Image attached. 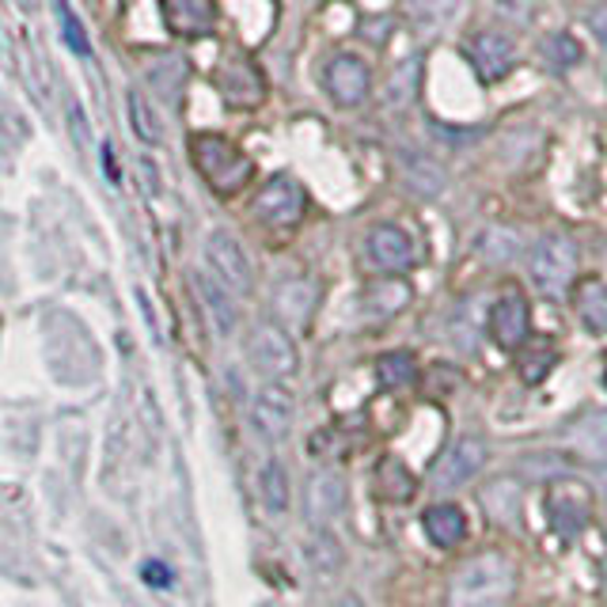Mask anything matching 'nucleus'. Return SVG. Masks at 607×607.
<instances>
[{
  "instance_id": "nucleus-1",
  "label": "nucleus",
  "mask_w": 607,
  "mask_h": 607,
  "mask_svg": "<svg viewBox=\"0 0 607 607\" xmlns=\"http://www.w3.org/2000/svg\"><path fill=\"white\" fill-rule=\"evenodd\" d=\"M517 593V566L509 554L483 551L452 574L444 604L448 607H506Z\"/></svg>"
},
{
  "instance_id": "nucleus-2",
  "label": "nucleus",
  "mask_w": 607,
  "mask_h": 607,
  "mask_svg": "<svg viewBox=\"0 0 607 607\" xmlns=\"http://www.w3.org/2000/svg\"><path fill=\"white\" fill-rule=\"evenodd\" d=\"M577 267H581V251L577 239L566 232H551L543 236L540 243L532 247V259H528V270H532V281L543 296L559 301V296L574 293L577 285Z\"/></svg>"
},
{
  "instance_id": "nucleus-3",
  "label": "nucleus",
  "mask_w": 607,
  "mask_h": 607,
  "mask_svg": "<svg viewBox=\"0 0 607 607\" xmlns=\"http://www.w3.org/2000/svg\"><path fill=\"white\" fill-rule=\"evenodd\" d=\"M543 512H546V524L559 540H577L593 528L596 520V494L588 483L581 478H554L546 486V498H543Z\"/></svg>"
},
{
  "instance_id": "nucleus-4",
  "label": "nucleus",
  "mask_w": 607,
  "mask_h": 607,
  "mask_svg": "<svg viewBox=\"0 0 607 607\" xmlns=\"http://www.w3.org/2000/svg\"><path fill=\"white\" fill-rule=\"evenodd\" d=\"M191 152H194V164H198V171L209 178V186L217 194H236L251 183L254 164L236 149L232 141H225V137H217V133L194 137Z\"/></svg>"
},
{
  "instance_id": "nucleus-5",
  "label": "nucleus",
  "mask_w": 607,
  "mask_h": 607,
  "mask_svg": "<svg viewBox=\"0 0 607 607\" xmlns=\"http://www.w3.org/2000/svg\"><path fill=\"white\" fill-rule=\"evenodd\" d=\"M486 335L506 354H520L532 342V304L520 289H506L498 301L490 304L486 315Z\"/></svg>"
},
{
  "instance_id": "nucleus-6",
  "label": "nucleus",
  "mask_w": 607,
  "mask_h": 607,
  "mask_svg": "<svg viewBox=\"0 0 607 607\" xmlns=\"http://www.w3.org/2000/svg\"><path fill=\"white\" fill-rule=\"evenodd\" d=\"M486 456H490V452H486V441L478 437V433L456 437L448 448H444V456L437 464H433V475H430L433 490L452 494V490H459V486H467L486 467Z\"/></svg>"
},
{
  "instance_id": "nucleus-7",
  "label": "nucleus",
  "mask_w": 607,
  "mask_h": 607,
  "mask_svg": "<svg viewBox=\"0 0 607 607\" xmlns=\"http://www.w3.org/2000/svg\"><path fill=\"white\" fill-rule=\"evenodd\" d=\"M247 357H251V365L259 369L262 376H270L273 383L289 380L296 369H301V354H296V342L285 335L281 327H273V323H262L259 330L247 342Z\"/></svg>"
},
{
  "instance_id": "nucleus-8",
  "label": "nucleus",
  "mask_w": 607,
  "mask_h": 607,
  "mask_svg": "<svg viewBox=\"0 0 607 607\" xmlns=\"http://www.w3.org/2000/svg\"><path fill=\"white\" fill-rule=\"evenodd\" d=\"M205 262H209L213 278L228 289V293H251L254 285V270H251V259H247L243 243L232 236V232H209L205 239Z\"/></svg>"
},
{
  "instance_id": "nucleus-9",
  "label": "nucleus",
  "mask_w": 607,
  "mask_h": 607,
  "mask_svg": "<svg viewBox=\"0 0 607 607\" xmlns=\"http://www.w3.org/2000/svg\"><path fill=\"white\" fill-rule=\"evenodd\" d=\"M467 62H471L475 76L483 84H498L517 68V42L501 31H478L475 39H467Z\"/></svg>"
},
{
  "instance_id": "nucleus-10",
  "label": "nucleus",
  "mask_w": 607,
  "mask_h": 607,
  "mask_svg": "<svg viewBox=\"0 0 607 607\" xmlns=\"http://www.w3.org/2000/svg\"><path fill=\"white\" fill-rule=\"evenodd\" d=\"M304 209H307V194L293 175H273L259 191V198H254V213H259L267 225H281V228L296 225V220L304 217Z\"/></svg>"
},
{
  "instance_id": "nucleus-11",
  "label": "nucleus",
  "mask_w": 607,
  "mask_h": 607,
  "mask_svg": "<svg viewBox=\"0 0 607 607\" xmlns=\"http://www.w3.org/2000/svg\"><path fill=\"white\" fill-rule=\"evenodd\" d=\"M365 251H369V262L383 273H407L418 262V247L414 236L399 225H376L365 236Z\"/></svg>"
},
{
  "instance_id": "nucleus-12",
  "label": "nucleus",
  "mask_w": 607,
  "mask_h": 607,
  "mask_svg": "<svg viewBox=\"0 0 607 607\" xmlns=\"http://www.w3.org/2000/svg\"><path fill=\"white\" fill-rule=\"evenodd\" d=\"M296 418V399L285 383H267L251 403V422L259 430V437L267 441H285Z\"/></svg>"
},
{
  "instance_id": "nucleus-13",
  "label": "nucleus",
  "mask_w": 607,
  "mask_h": 607,
  "mask_svg": "<svg viewBox=\"0 0 607 607\" xmlns=\"http://www.w3.org/2000/svg\"><path fill=\"white\" fill-rule=\"evenodd\" d=\"M327 91L338 107H361L372 91V73L357 54H338L327 65Z\"/></svg>"
},
{
  "instance_id": "nucleus-14",
  "label": "nucleus",
  "mask_w": 607,
  "mask_h": 607,
  "mask_svg": "<svg viewBox=\"0 0 607 607\" xmlns=\"http://www.w3.org/2000/svg\"><path fill=\"white\" fill-rule=\"evenodd\" d=\"M217 84L232 107H259V102L267 99V80H262V73L247 62V57H236V62L220 68Z\"/></svg>"
},
{
  "instance_id": "nucleus-15",
  "label": "nucleus",
  "mask_w": 607,
  "mask_h": 607,
  "mask_svg": "<svg viewBox=\"0 0 607 607\" xmlns=\"http://www.w3.org/2000/svg\"><path fill=\"white\" fill-rule=\"evenodd\" d=\"M422 532L433 546L452 551V546H459L467 540V512L459 506H452V501H437V506H430L422 512Z\"/></svg>"
},
{
  "instance_id": "nucleus-16",
  "label": "nucleus",
  "mask_w": 607,
  "mask_h": 607,
  "mask_svg": "<svg viewBox=\"0 0 607 607\" xmlns=\"http://www.w3.org/2000/svg\"><path fill=\"white\" fill-rule=\"evenodd\" d=\"M164 8V20L175 34H186V39H198V34H209L217 28V4L213 0H160Z\"/></svg>"
},
{
  "instance_id": "nucleus-17",
  "label": "nucleus",
  "mask_w": 607,
  "mask_h": 607,
  "mask_svg": "<svg viewBox=\"0 0 607 607\" xmlns=\"http://www.w3.org/2000/svg\"><path fill=\"white\" fill-rule=\"evenodd\" d=\"M574 312L588 335H607V281L581 278L574 285Z\"/></svg>"
},
{
  "instance_id": "nucleus-18",
  "label": "nucleus",
  "mask_w": 607,
  "mask_h": 607,
  "mask_svg": "<svg viewBox=\"0 0 607 607\" xmlns=\"http://www.w3.org/2000/svg\"><path fill=\"white\" fill-rule=\"evenodd\" d=\"M342 506H346V483H342V475L335 471L312 475V483H307V517L327 524V520L338 517Z\"/></svg>"
},
{
  "instance_id": "nucleus-19",
  "label": "nucleus",
  "mask_w": 607,
  "mask_h": 607,
  "mask_svg": "<svg viewBox=\"0 0 607 607\" xmlns=\"http://www.w3.org/2000/svg\"><path fill=\"white\" fill-rule=\"evenodd\" d=\"M194 289H198L205 312H209V319L217 323L220 335H232V330H236V319H239L232 293H228V289L220 285L217 278H209V273H198V278H194Z\"/></svg>"
},
{
  "instance_id": "nucleus-20",
  "label": "nucleus",
  "mask_w": 607,
  "mask_h": 607,
  "mask_svg": "<svg viewBox=\"0 0 607 607\" xmlns=\"http://www.w3.org/2000/svg\"><path fill=\"white\" fill-rule=\"evenodd\" d=\"M414 486L418 483L403 459H395V456L380 459V467H376V494H380L383 501H391V506H407V501L414 498Z\"/></svg>"
},
{
  "instance_id": "nucleus-21",
  "label": "nucleus",
  "mask_w": 607,
  "mask_h": 607,
  "mask_svg": "<svg viewBox=\"0 0 607 607\" xmlns=\"http://www.w3.org/2000/svg\"><path fill=\"white\" fill-rule=\"evenodd\" d=\"M126 110H130L133 133L141 137L144 144H160V141H164V122H160L156 107L144 99V91H130V96H126Z\"/></svg>"
},
{
  "instance_id": "nucleus-22",
  "label": "nucleus",
  "mask_w": 607,
  "mask_h": 607,
  "mask_svg": "<svg viewBox=\"0 0 607 607\" xmlns=\"http://www.w3.org/2000/svg\"><path fill=\"white\" fill-rule=\"evenodd\" d=\"M259 498L270 512L289 509V471L281 459H267L259 471Z\"/></svg>"
},
{
  "instance_id": "nucleus-23",
  "label": "nucleus",
  "mask_w": 607,
  "mask_h": 607,
  "mask_svg": "<svg viewBox=\"0 0 607 607\" xmlns=\"http://www.w3.org/2000/svg\"><path fill=\"white\" fill-rule=\"evenodd\" d=\"M418 376V361L414 354H407V349H391V354L376 357V380H380V388H407V383H414Z\"/></svg>"
},
{
  "instance_id": "nucleus-24",
  "label": "nucleus",
  "mask_w": 607,
  "mask_h": 607,
  "mask_svg": "<svg viewBox=\"0 0 607 607\" xmlns=\"http://www.w3.org/2000/svg\"><path fill=\"white\" fill-rule=\"evenodd\" d=\"M574 444L581 456L607 464V414H585L581 425H574Z\"/></svg>"
},
{
  "instance_id": "nucleus-25",
  "label": "nucleus",
  "mask_w": 607,
  "mask_h": 607,
  "mask_svg": "<svg viewBox=\"0 0 607 607\" xmlns=\"http://www.w3.org/2000/svg\"><path fill=\"white\" fill-rule=\"evenodd\" d=\"M535 346H524L520 349V380L524 383H543L546 376L554 372V365H559V349L546 346L543 338H532Z\"/></svg>"
},
{
  "instance_id": "nucleus-26",
  "label": "nucleus",
  "mask_w": 607,
  "mask_h": 607,
  "mask_svg": "<svg viewBox=\"0 0 607 607\" xmlns=\"http://www.w3.org/2000/svg\"><path fill=\"white\" fill-rule=\"evenodd\" d=\"M54 12H57V23H62V42L68 46V54H76V57H91L88 31H84L80 15H76L73 8H68V0H57Z\"/></svg>"
},
{
  "instance_id": "nucleus-27",
  "label": "nucleus",
  "mask_w": 607,
  "mask_h": 607,
  "mask_svg": "<svg viewBox=\"0 0 607 607\" xmlns=\"http://www.w3.org/2000/svg\"><path fill=\"white\" fill-rule=\"evenodd\" d=\"M478 247H483L486 259L498 262V267H501V262H512L520 254V236L512 232V228H490V232L483 236V243H478Z\"/></svg>"
},
{
  "instance_id": "nucleus-28",
  "label": "nucleus",
  "mask_w": 607,
  "mask_h": 607,
  "mask_svg": "<svg viewBox=\"0 0 607 607\" xmlns=\"http://www.w3.org/2000/svg\"><path fill=\"white\" fill-rule=\"evenodd\" d=\"M543 50H546V62H554L559 68H570V65H577L581 57H585V50H581V42L574 39V34H566V31L551 34Z\"/></svg>"
},
{
  "instance_id": "nucleus-29",
  "label": "nucleus",
  "mask_w": 607,
  "mask_h": 607,
  "mask_svg": "<svg viewBox=\"0 0 607 607\" xmlns=\"http://www.w3.org/2000/svg\"><path fill=\"white\" fill-rule=\"evenodd\" d=\"M307 559L315 562V570H323V574H330V570H338L342 566V546L330 540L327 532L323 535H315L312 546H307Z\"/></svg>"
},
{
  "instance_id": "nucleus-30",
  "label": "nucleus",
  "mask_w": 607,
  "mask_h": 607,
  "mask_svg": "<svg viewBox=\"0 0 607 607\" xmlns=\"http://www.w3.org/2000/svg\"><path fill=\"white\" fill-rule=\"evenodd\" d=\"M281 307H285V312H293L296 307V315H304L307 307H312V285H307V281H296V285H289V289H281Z\"/></svg>"
},
{
  "instance_id": "nucleus-31",
  "label": "nucleus",
  "mask_w": 607,
  "mask_h": 607,
  "mask_svg": "<svg viewBox=\"0 0 607 607\" xmlns=\"http://www.w3.org/2000/svg\"><path fill=\"white\" fill-rule=\"evenodd\" d=\"M588 28H593L596 42H604V46H607V4H600V8H593V12H588Z\"/></svg>"
},
{
  "instance_id": "nucleus-32",
  "label": "nucleus",
  "mask_w": 607,
  "mask_h": 607,
  "mask_svg": "<svg viewBox=\"0 0 607 607\" xmlns=\"http://www.w3.org/2000/svg\"><path fill=\"white\" fill-rule=\"evenodd\" d=\"M144 577H149L156 588H171V570L160 566V562H149V566H144Z\"/></svg>"
},
{
  "instance_id": "nucleus-33",
  "label": "nucleus",
  "mask_w": 607,
  "mask_h": 607,
  "mask_svg": "<svg viewBox=\"0 0 607 607\" xmlns=\"http://www.w3.org/2000/svg\"><path fill=\"white\" fill-rule=\"evenodd\" d=\"M338 607H365V600H361V596H354V593H346L338 600Z\"/></svg>"
},
{
  "instance_id": "nucleus-34",
  "label": "nucleus",
  "mask_w": 607,
  "mask_h": 607,
  "mask_svg": "<svg viewBox=\"0 0 607 607\" xmlns=\"http://www.w3.org/2000/svg\"><path fill=\"white\" fill-rule=\"evenodd\" d=\"M604 388H607V369H604Z\"/></svg>"
}]
</instances>
